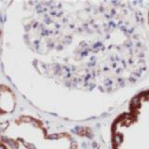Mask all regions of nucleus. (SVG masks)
Here are the masks:
<instances>
[{"instance_id":"obj_1","label":"nucleus","mask_w":149,"mask_h":149,"mask_svg":"<svg viewBox=\"0 0 149 149\" xmlns=\"http://www.w3.org/2000/svg\"><path fill=\"white\" fill-rule=\"evenodd\" d=\"M112 143L114 149H149V91L135 96L116 119Z\"/></svg>"}]
</instances>
